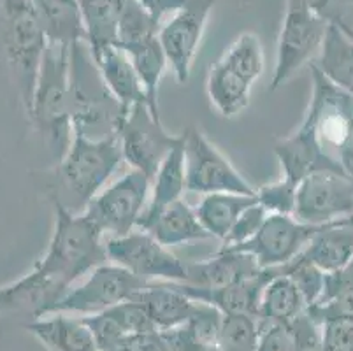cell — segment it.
I'll return each mask as SVG.
<instances>
[{"mask_svg": "<svg viewBox=\"0 0 353 351\" xmlns=\"http://www.w3.org/2000/svg\"><path fill=\"white\" fill-rule=\"evenodd\" d=\"M299 259L316 265L325 274L350 265L353 260V217L323 225Z\"/></svg>", "mask_w": 353, "mask_h": 351, "instance_id": "obj_21", "label": "cell"}, {"mask_svg": "<svg viewBox=\"0 0 353 351\" xmlns=\"http://www.w3.org/2000/svg\"><path fill=\"white\" fill-rule=\"evenodd\" d=\"M192 0H139V4L146 9L155 21H159L160 27L165 19L171 18L183 8H187Z\"/></svg>", "mask_w": 353, "mask_h": 351, "instance_id": "obj_44", "label": "cell"}, {"mask_svg": "<svg viewBox=\"0 0 353 351\" xmlns=\"http://www.w3.org/2000/svg\"><path fill=\"white\" fill-rule=\"evenodd\" d=\"M306 311L319 323L329 320V318L353 317V285L346 286L345 290H341L339 294L327 299V301L310 305Z\"/></svg>", "mask_w": 353, "mask_h": 351, "instance_id": "obj_41", "label": "cell"}, {"mask_svg": "<svg viewBox=\"0 0 353 351\" xmlns=\"http://www.w3.org/2000/svg\"><path fill=\"white\" fill-rule=\"evenodd\" d=\"M306 309L307 305L299 288L295 286L290 276L280 272L265 285L262 292L256 321L260 328L271 325H287L303 314Z\"/></svg>", "mask_w": 353, "mask_h": 351, "instance_id": "obj_26", "label": "cell"}, {"mask_svg": "<svg viewBox=\"0 0 353 351\" xmlns=\"http://www.w3.org/2000/svg\"><path fill=\"white\" fill-rule=\"evenodd\" d=\"M128 109L105 85L86 43L70 48L69 116L72 134L102 141L118 137Z\"/></svg>", "mask_w": 353, "mask_h": 351, "instance_id": "obj_2", "label": "cell"}, {"mask_svg": "<svg viewBox=\"0 0 353 351\" xmlns=\"http://www.w3.org/2000/svg\"><path fill=\"white\" fill-rule=\"evenodd\" d=\"M272 151L283 170V178L295 185H299L310 174L320 170L345 174L338 160L323 151L314 132L304 121L301 123L299 130L276 141Z\"/></svg>", "mask_w": 353, "mask_h": 351, "instance_id": "obj_16", "label": "cell"}, {"mask_svg": "<svg viewBox=\"0 0 353 351\" xmlns=\"http://www.w3.org/2000/svg\"><path fill=\"white\" fill-rule=\"evenodd\" d=\"M338 162L341 166L343 172L348 176V178L353 179V121L352 127H350L348 135H346L345 144L341 146L338 153Z\"/></svg>", "mask_w": 353, "mask_h": 351, "instance_id": "obj_46", "label": "cell"}, {"mask_svg": "<svg viewBox=\"0 0 353 351\" xmlns=\"http://www.w3.org/2000/svg\"><path fill=\"white\" fill-rule=\"evenodd\" d=\"M260 267L248 253L220 248L216 255L187 263V285L197 288H221L259 274Z\"/></svg>", "mask_w": 353, "mask_h": 351, "instance_id": "obj_20", "label": "cell"}, {"mask_svg": "<svg viewBox=\"0 0 353 351\" xmlns=\"http://www.w3.org/2000/svg\"><path fill=\"white\" fill-rule=\"evenodd\" d=\"M252 83L234 72L218 60L208 74V95L211 104L225 118H234L246 109L252 93Z\"/></svg>", "mask_w": 353, "mask_h": 351, "instance_id": "obj_32", "label": "cell"}, {"mask_svg": "<svg viewBox=\"0 0 353 351\" xmlns=\"http://www.w3.org/2000/svg\"><path fill=\"white\" fill-rule=\"evenodd\" d=\"M283 272V267L260 269L259 274L221 288H197L187 283H174L176 288L197 302L213 305L221 314H246L256 318L262 292L274 276Z\"/></svg>", "mask_w": 353, "mask_h": 351, "instance_id": "obj_15", "label": "cell"}, {"mask_svg": "<svg viewBox=\"0 0 353 351\" xmlns=\"http://www.w3.org/2000/svg\"><path fill=\"white\" fill-rule=\"evenodd\" d=\"M121 162L123 151L120 135L94 141L74 134L59 162V172L65 188L78 202V208H83L97 197Z\"/></svg>", "mask_w": 353, "mask_h": 351, "instance_id": "obj_5", "label": "cell"}, {"mask_svg": "<svg viewBox=\"0 0 353 351\" xmlns=\"http://www.w3.org/2000/svg\"><path fill=\"white\" fill-rule=\"evenodd\" d=\"M229 69L239 74L243 79L255 85L264 72V50L255 34H243L230 44L225 54L220 58Z\"/></svg>", "mask_w": 353, "mask_h": 351, "instance_id": "obj_33", "label": "cell"}, {"mask_svg": "<svg viewBox=\"0 0 353 351\" xmlns=\"http://www.w3.org/2000/svg\"><path fill=\"white\" fill-rule=\"evenodd\" d=\"M2 16L8 66L21 104L28 111L48 39L32 0H2Z\"/></svg>", "mask_w": 353, "mask_h": 351, "instance_id": "obj_4", "label": "cell"}, {"mask_svg": "<svg viewBox=\"0 0 353 351\" xmlns=\"http://www.w3.org/2000/svg\"><path fill=\"white\" fill-rule=\"evenodd\" d=\"M223 314L199 302V309L188 321L160 330L171 351H220V330Z\"/></svg>", "mask_w": 353, "mask_h": 351, "instance_id": "obj_22", "label": "cell"}, {"mask_svg": "<svg viewBox=\"0 0 353 351\" xmlns=\"http://www.w3.org/2000/svg\"><path fill=\"white\" fill-rule=\"evenodd\" d=\"M105 251L109 262L123 267L146 283H187V263L146 230L137 228L127 236L109 237Z\"/></svg>", "mask_w": 353, "mask_h": 351, "instance_id": "obj_7", "label": "cell"}, {"mask_svg": "<svg viewBox=\"0 0 353 351\" xmlns=\"http://www.w3.org/2000/svg\"><path fill=\"white\" fill-rule=\"evenodd\" d=\"M322 227L303 223L294 214H269L252 239L223 250L248 253L260 269L283 267L306 250L307 243Z\"/></svg>", "mask_w": 353, "mask_h": 351, "instance_id": "obj_12", "label": "cell"}, {"mask_svg": "<svg viewBox=\"0 0 353 351\" xmlns=\"http://www.w3.org/2000/svg\"><path fill=\"white\" fill-rule=\"evenodd\" d=\"M150 192L152 181L139 170H128L86 205L85 214L102 234L109 237L127 236L128 232L137 228Z\"/></svg>", "mask_w": 353, "mask_h": 351, "instance_id": "obj_9", "label": "cell"}, {"mask_svg": "<svg viewBox=\"0 0 353 351\" xmlns=\"http://www.w3.org/2000/svg\"><path fill=\"white\" fill-rule=\"evenodd\" d=\"M83 318L94 334L99 351L111 350L123 339L136 336V334L155 332L157 330L143 305L134 299L121 302L111 309H105L102 313Z\"/></svg>", "mask_w": 353, "mask_h": 351, "instance_id": "obj_17", "label": "cell"}, {"mask_svg": "<svg viewBox=\"0 0 353 351\" xmlns=\"http://www.w3.org/2000/svg\"><path fill=\"white\" fill-rule=\"evenodd\" d=\"M108 351H171L167 343L163 341L162 334L159 330L146 334H136L121 341L114 348Z\"/></svg>", "mask_w": 353, "mask_h": 351, "instance_id": "obj_43", "label": "cell"}, {"mask_svg": "<svg viewBox=\"0 0 353 351\" xmlns=\"http://www.w3.org/2000/svg\"><path fill=\"white\" fill-rule=\"evenodd\" d=\"M54 227L43 259L34 270L70 290L74 281L88 274L95 267L108 263V251L97 225L83 214H76L60 197H51Z\"/></svg>", "mask_w": 353, "mask_h": 351, "instance_id": "obj_1", "label": "cell"}, {"mask_svg": "<svg viewBox=\"0 0 353 351\" xmlns=\"http://www.w3.org/2000/svg\"><path fill=\"white\" fill-rule=\"evenodd\" d=\"M285 2L287 6H299V8L310 9V11L329 19L330 23H345L338 0H285Z\"/></svg>", "mask_w": 353, "mask_h": 351, "instance_id": "obj_45", "label": "cell"}, {"mask_svg": "<svg viewBox=\"0 0 353 351\" xmlns=\"http://www.w3.org/2000/svg\"><path fill=\"white\" fill-rule=\"evenodd\" d=\"M132 299L143 305L159 332L183 325L199 309V302L183 294L174 283H148L146 288L137 292Z\"/></svg>", "mask_w": 353, "mask_h": 351, "instance_id": "obj_19", "label": "cell"}, {"mask_svg": "<svg viewBox=\"0 0 353 351\" xmlns=\"http://www.w3.org/2000/svg\"><path fill=\"white\" fill-rule=\"evenodd\" d=\"M181 143L183 134H169L146 104L134 106L120 130L123 160L150 181H153L167 154Z\"/></svg>", "mask_w": 353, "mask_h": 351, "instance_id": "obj_11", "label": "cell"}, {"mask_svg": "<svg viewBox=\"0 0 353 351\" xmlns=\"http://www.w3.org/2000/svg\"><path fill=\"white\" fill-rule=\"evenodd\" d=\"M350 30H352V34H353V25H352V27H350Z\"/></svg>", "mask_w": 353, "mask_h": 351, "instance_id": "obj_48", "label": "cell"}, {"mask_svg": "<svg viewBox=\"0 0 353 351\" xmlns=\"http://www.w3.org/2000/svg\"><path fill=\"white\" fill-rule=\"evenodd\" d=\"M350 267H352V270H353V260H352V263H350Z\"/></svg>", "mask_w": 353, "mask_h": 351, "instance_id": "obj_47", "label": "cell"}, {"mask_svg": "<svg viewBox=\"0 0 353 351\" xmlns=\"http://www.w3.org/2000/svg\"><path fill=\"white\" fill-rule=\"evenodd\" d=\"M185 190H187L185 151H183L181 143L167 154L160 169L157 170L155 178L152 181V199L148 201V205L144 209L139 223H137V228H143L144 225L150 223L167 205L181 201V195Z\"/></svg>", "mask_w": 353, "mask_h": 351, "instance_id": "obj_29", "label": "cell"}, {"mask_svg": "<svg viewBox=\"0 0 353 351\" xmlns=\"http://www.w3.org/2000/svg\"><path fill=\"white\" fill-rule=\"evenodd\" d=\"M121 50L127 53L128 60L132 62L141 83H143L144 93H146V104L150 111L160 118L159 111V85L163 72L169 67L163 48L159 41V35L136 41V43L121 44Z\"/></svg>", "mask_w": 353, "mask_h": 351, "instance_id": "obj_30", "label": "cell"}, {"mask_svg": "<svg viewBox=\"0 0 353 351\" xmlns=\"http://www.w3.org/2000/svg\"><path fill=\"white\" fill-rule=\"evenodd\" d=\"M268 217L269 212L265 211L264 205H260L259 202H255V204H252L250 208H246L245 211L239 214V218L236 220L234 227L230 228V232L227 234L225 239L221 241V243H223L221 248H232L252 239L256 232L262 228V225H264L265 218Z\"/></svg>", "mask_w": 353, "mask_h": 351, "instance_id": "obj_38", "label": "cell"}, {"mask_svg": "<svg viewBox=\"0 0 353 351\" xmlns=\"http://www.w3.org/2000/svg\"><path fill=\"white\" fill-rule=\"evenodd\" d=\"M255 195H241V193H208L195 208L199 220L204 225L213 239L223 241L230 228L234 227L239 214L255 204Z\"/></svg>", "mask_w": 353, "mask_h": 351, "instance_id": "obj_31", "label": "cell"}, {"mask_svg": "<svg viewBox=\"0 0 353 351\" xmlns=\"http://www.w3.org/2000/svg\"><path fill=\"white\" fill-rule=\"evenodd\" d=\"M213 6L214 0H192L187 8L165 19L160 27L159 41L179 85H185L190 79L192 63L201 46Z\"/></svg>", "mask_w": 353, "mask_h": 351, "instance_id": "obj_14", "label": "cell"}, {"mask_svg": "<svg viewBox=\"0 0 353 351\" xmlns=\"http://www.w3.org/2000/svg\"><path fill=\"white\" fill-rule=\"evenodd\" d=\"M329 25V19L310 9L287 6L278 37L271 90L283 86L301 67L314 62V58L319 57L322 50Z\"/></svg>", "mask_w": 353, "mask_h": 351, "instance_id": "obj_6", "label": "cell"}, {"mask_svg": "<svg viewBox=\"0 0 353 351\" xmlns=\"http://www.w3.org/2000/svg\"><path fill=\"white\" fill-rule=\"evenodd\" d=\"M127 0H79L85 43L97 58L109 48L118 46V32Z\"/></svg>", "mask_w": 353, "mask_h": 351, "instance_id": "obj_24", "label": "cell"}, {"mask_svg": "<svg viewBox=\"0 0 353 351\" xmlns=\"http://www.w3.org/2000/svg\"><path fill=\"white\" fill-rule=\"evenodd\" d=\"M294 217L307 225H327L353 217V179L346 174L320 170L297 186Z\"/></svg>", "mask_w": 353, "mask_h": 351, "instance_id": "obj_13", "label": "cell"}, {"mask_svg": "<svg viewBox=\"0 0 353 351\" xmlns=\"http://www.w3.org/2000/svg\"><path fill=\"white\" fill-rule=\"evenodd\" d=\"M323 351H353V317L322 321Z\"/></svg>", "mask_w": 353, "mask_h": 351, "instance_id": "obj_39", "label": "cell"}, {"mask_svg": "<svg viewBox=\"0 0 353 351\" xmlns=\"http://www.w3.org/2000/svg\"><path fill=\"white\" fill-rule=\"evenodd\" d=\"M141 230L150 232L165 248L194 243V241L213 239L199 220L195 209L183 201L167 205Z\"/></svg>", "mask_w": 353, "mask_h": 351, "instance_id": "obj_25", "label": "cell"}, {"mask_svg": "<svg viewBox=\"0 0 353 351\" xmlns=\"http://www.w3.org/2000/svg\"><path fill=\"white\" fill-rule=\"evenodd\" d=\"M69 72L70 48L48 43L27 111L35 130L51 141L60 159L74 135L69 116Z\"/></svg>", "mask_w": 353, "mask_h": 351, "instance_id": "obj_3", "label": "cell"}, {"mask_svg": "<svg viewBox=\"0 0 353 351\" xmlns=\"http://www.w3.org/2000/svg\"><path fill=\"white\" fill-rule=\"evenodd\" d=\"M332 85L353 97V34L350 25L330 23L319 57L310 63Z\"/></svg>", "mask_w": 353, "mask_h": 351, "instance_id": "obj_23", "label": "cell"}, {"mask_svg": "<svg viewBox=\"0 0 353 351\" xmlns=\"http://www.w3.org/2000/svg\"><path fill=\"white\" fill-rule=\"evenodd\" d=\"M28 332L51 351H99L85 318L53 313L34 318L25 325Z\"/></svg>", "mask_w": 353, "mask_h": 351, "instance_id": "obj_18", "label": "cell"}, {"mask_svg": "<svg viewBox=\"0 0 353 351\" xmlns=\"http://www.w3.org/2000/svg\"><path fill=\"white\" fill-rule=\"evenodd\" d=\"M94 60L99 66L108 88L125 109L130 111L134 106L146 104L143 83H141L132 62L128 60L127 53L121 48H109Z\"/></svg>", "mask_w": 353, "mask_h": 351, "instance_id": "obj_27", "label": "cell"}, {"mask_svg": "<svg viewBox=\"0 0 353 351\" xmlns=\"http://www.w3.org/2000/svg\"><path fill=\"white\" fill-rule=\"evenodd\" d=\"M292 334H294V351H323L322 325L311 318L307 311L290 321Z\"/></svg>", "mask_w": 353, "mask_h": 351, "instance_id": "obj_40", "label": "cell"}, {"mask_svg": "<svg viewBox=\"0 0 353 351\" xmlns=\"http://www.w3.org/2000/svg\"><path fill=\"white\" fill-rule=\"evenodd\" d=\"M283 274L290 276L295 286L299 288L307 308L320 301L325 288V272L322 269L297 257L290 263L283 265Z\"/></svg>", "mask_w": 353, "mask_h": 351, "instance_id": "obj_36", "label": "cell"}, {"mask_svg": "<svg viewBox=\"0 0 353 351\" xmlns=\"http://www.w3.org/2000/svg\"><path fill=\"white\" fill-rule=\"evenodd\" d=\"M297 186L299 185L285 178L260 186L255 190L256 202L264 205L269 214H294L295 202H297Z\"/></svg>", "mask_w": 353, "mask_h": 351, "instance_id": "obj_37", "label": "cell"}, {"mask_svg": "<svg viewBox=\"0 0 353 351\" xmlns=\"http://www.w3.org/2000/svg\"><path fill=\"white\" fill-rule=\"evenodd\" d=\"M183 151L188 192L202 195L220 192L255 195V188L199 128L190 127L183 132Z\"/></svg>", "mask_w": 353, "mask_h": 351, "instance_id": "obj_8", "label": "cell"}, {"mask_svg": "<svg viewBox=\"0 0 353 351\" xmlns=\"http://www.w3.org/2000/svg\"><path fill=\"white\" fill-rule=\"evenodd\" d=\"M159 30L160 23L139 4V0H127L120 32H118V46L159 35Z\"/></svg>", "mask_w": 353, "mask_h": 351, "instance_id": "obj_35", "label": "cell"}, {"mask_svg": "<svg viewBox=\"0 0 353 351\" xmlns=\"http://www.w3.org/2000/svg\"><path fill=\"white\" fill-rule=\"evenodd\" d=\"M260 327L256 318L246 314H223L220 351H256Z\"/></svg>", "mask_w": 353, "mask_h": 351, "instance_id": "obj_34", "label": "cell"}, {"mask_svg": "<svg viewBox=\"0 0 353 351\" xmlns=\"http://www.w3.org/2000/svg\"><path fill=\"white\" fill-rule=\"evenodd\" d=\"M294 334L290 323L271 325V327L260 328V339L256 351H294Z\"/></svg>", "mask_w": 353, "mask_h": 351, "instance_id": "obj_42", "label": "cell"}, {"mask_svg": "<svg viewBox=\"0 0 353 351\" xmlns=\"http://www.w3.org/2000/svg\"><path fill=\"white\" fill-rule=\"evenodd\" d=\"M48 43L72 48L85 43L79 0H32Z\"/></svg>", "mask_w": 353, "mask_h": 351, "instance_id": "obj_28", "label": "cell"}, {"mask_svg": "<svg viewBox=\"0 0 353 351\" xmlns=\"http://www.w3.org/2000/svg\"><path fill=\"white\" fill-rule=\"evenodd\" d=\"M148 283L130 274L117 263H102L90 272L88 279L78 288H70L50 313H67L76 317H90L127 302L146 288Z\"/></svg>", "mask_w": 353, "mask_h": 351, "instance_id": "obj_10", "label": "cell"}]
</instances>
